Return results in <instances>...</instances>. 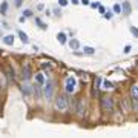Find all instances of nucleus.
I'll return each mask as SVG.
<instances>
[{"label": "nucleus", "instance_id": "17", "mask_svg": "<svg viewBox=\"0 0 138 138\" xmlns=\"http://www.w3.org/2000/svg\"><path fill=\"white\" fill-rule=\"evenodd\" d=\"M100 81H101V78H100V77H97V78H95V81H94V95L97 94V91H98V86H100Z\"/></svg>", "mask_w": 138, "mask_h": 138}, {"label": "nucleus", "instance_id": "37", "mask_svg": "<svg viewBox=\"0 0 138 138\" xmlns=\"http://www.w3.org/2000/svg\"><path fill=\"white\" fill-rule=\"evenodd\" d=\"M54 12H55V14H57V15H60V14H61V12H60V9H57V8H55V9H54Z\"/></svg>", "mask_w": 138, "mask_h": 138}, {"label": "nucleus", "instance_id": "5", "mask_svg": "<svg viewBox=\"0 0 138 138\" xmlns=\"http://www.w3.org/2000/svg\"><path fill=\"white\" fill-rule=\"evenodd\" d=\"M22 78L28 81V80H31V66L29 65H25L22 68Z\"/></svg>", "mask_w": 138, "mask_h": 138}, {"label": "nucleus", "instance_id": "3", "mask_svg": "<svg viewBox=\"0 0 138 138\" xmlns=\"http://www.w3.org/2000/svg\"><path fill=\"white\" fill-rule=\"evenodd\" d=\"M100 103H101V109H103L104 112H114V98L104 95V97L100 100Z\"/></svg>", "mask_w": 138, "mask_h": 138}, {"label": "nucleus", "instance_id": "9", "mask_svg": "<svg viewBox=\"0 0 138 138\" xmlns=\"http://www.w3.org/2000/svg\"><path fill=\"white\" fill-rule=\"evenodd\" d=\"M6 12H8V2L5 0V2L0 5V14H2V15H6Z\"/></svg>", "mask_w": 138, "mask_h": 138}, {"label": "nucleus", "instance_id": "36", "mask_svg": "<svg viewBox=\"0 0 138 138\" xmlns=\"http://www.w3.org/2000/svg\"><path fill=\"white\" fill-rule=\"evenodd\" d=\"M71 2H72V5H78V3H81L80 0H71Z\"/></svg>", "mask_w": 138, "mask_h": 138}, {"label": "nucleus", "instance_id": "12", "mask_svg": "<svg viewBox=\"0 0 138 138\" xmlns=\"http://www.w3.org/2000/svg\"><path fill=\"white\" fill-rule=\"evenodd\" d=\"M57 40H58L61 45H65L66 43V34L65 32H58V34H57Z\"/></svg>", "mask_w": 138, "mask_h": 138}, {"label": "nucleus", "instance_id": "11", "mask_svg": "<svg viewBox=\"0 0 138 138\" xmlns=\"http://www.w3.org/2000/svg\"><path fill=\"white\" fill-rule=\"evenodd\" d=\"M19 37H20V40H22V42L25 43V45L29 43V38H28V35H26V34L23 32V31H19Z\"/></svg>", "mask_w": 138, "mask_h": 138}, {"label": "nucleus", "instance_id": "4", "mask_svg": "<svg viewBox=\"0 0 138 138\" xmlns=\"http://www.w3.org/2000/svg\"><path fill=\"white\" fill-rule=\"evenodd\" d=\"M52 91H54V84L48 78V80H46V83H45V88H43V95H45V98L48 100V101L52 100Z\"/></svg>", "mask_w": 138, "mask_h": 138}, {"label": "nucleus", "instance_id": "27", "mask_svg": "<svg viewBox=\"0 0 138 138\" xmlns=\"http://www.w3.org/2000/svg\"><path fill=\"white\" fill-rule=\"evenodd\" d=\"M23 15H25L26 19H28V17H31V15H32V12H31L29 9H25V11H23Z\"/></svg>", "mask_w": 138, "mask_h": 138}, {"label": "nucleus", "instance_id": "7", "mask_svg": "<svg viewBox=\"0 0 138 138\" xmlns=\"http://www.w3.org/2000/svg\"><path fill=\"white\" fill-rule=\"evenodd\" d=\"M75 111H77V114H78V117H84V101H83V100H78Z\"/></svg>", "mask_w": 138, "mask_h": 138}, {"label": "nucleus", "instance_id": "30", "mask_svg": "<svg viewBox=\"0 0 138 138\" xmlns=\"http://www.w3.org/2000/svg\"><path fill=\"white\" fill-rule=\"evenodd\" d=\"M58 5H60V6H66V5H68V0H58Z\"/></svg>", "mask_w": 138, "mask_h": 138}, {"label": "nucleus", "instance_id": "10", "mask_svg": "<svg viewBox=\"0 0 138 138\" xmlns=\"http://www.w3.org/2000/svg\"><path fill=\"white\" fill-rule=\"evenodd\" d=\"M120 106H123V109H124V112L127 114L129 111H130V107H129V101H127V98H124V100H121V103H120Z\"/></svg>", "mask_w": 138, "mask_h": 138}, {"label": "nucleus", "instance_id": "6", "mask_svg": "<svg viewBox=\"0 0 138 138\" xmlns=\"http://www.w3.org/2000/svg\"><path fill=\"white\" fill-rule=\"evenodd\" d=\"M121 12H123L124 15H130V12H132V6H130L129 2H123V3H121Z\"/></svg>", "mask_w": 138, "mask_h": 138}, {"label": "nucleus", "instance_id": "19", "mask_svg": "<svg viewBox=\"0 0 138 138\" xmlns=\"http://www.w3.org/2000/svg\"><path fill=\"white\" fill-rule=\"evenodd\" d=\"M103 89H104V91H109V89H114V84H112L111 81H104V83H103Z\"/></svg>", "mask_w": 138, "mask_h": 138}, {"label": "nucleus", "instance_id": "20", "mask_svg": "<svg viewBox=\"0 0 138 138\" xmlns=\"http://www.w3.org/2000/svg\"><path fill=\"white\" fill-rule=\"evenodd\" d=\"M132 109L138 111V98H134V97H132Z\"/></svg>", "mask_w": 138, "mask_h": 138}, {"label": "nucleus", "instance_id": "34", "mask_svg": "<svg viewBox=\"0 0 138 138\" xmlns=\"http://www.w3.org/2000/svg\"><path fill=\"white\" fill-rule=\"evenodd\" d=\"M80 2H81L83 5H91V2H89V0H80Z\"/></svg>", "mask_w": 138, "mask_h": 138}, {"label": "nucleus", "instance_id": "18", "mask_svg": "<svg viewBox=\"0 0 138 138\" xmlns=\"http://www.w3.org/2000/svg\"><path fill=\"white\" fill-rule=\"evenodd\" d=\"M35 80H37L38 84H43V83H45V75H43V74H37V75H35Z\"/></svg>", "mask_w": 138, "mask_h": 138}, {"label": "nucleus", "instance_id": "13", "mask_svg": "<svg viewBox=\"0 0 138 138\" xmlns=\"http://www.w3.org/2000/svg\"><path fill=\"white\" fill-rule=\"evenodd\" d=\"M3 43H5V45H11V46H12V43H14V35H12V34H11V35H6V37L3 38Z\"/></svg>", "mask_w": 138, "mask_h": 138}, {"label": "nucleus", "instance_id": "21", "mask_svg": "<svg viewBox=\"0 0 138 138\" xmlns=\"http://www.w3.org/2000/svg\"><path fill=\"white\" fill-rule=\"evenodd\" d=\"M0 81H2V88H6V78H5V74L0 72Z\"/></svg>", "mask_w": 138, "mask_h": 138}, {"label": "nucleus", "instance_id": "24", "mask_svg": "<svg viewBox=\"0 0 138 138\" xmlns=\"http://www.w3.org/2000/svg\"><path fill=\"white\" fill-rule=\"evenodd\" d=\"M130 32L134 34V35L138 38V28H135V26H130Z\"/></svg>", "mask_w": 138, "mask_h": 138}, {"label": "nucleus", "instance_id": "15", "mask_svg": "<svg viewBox=\"0 0 138 138\" xmlns=\"http://www.w3.org/2000/svg\"><path fill=\"white\" fill-rule=\"evenodd\" d=\"M130 94H132V97L134 98H138V84H134L130 88Z\"/></svg>", "mask_w": 138, "mask_h": 138}, {"label": "nucleus", "instance_id": "35", "mask_svg": "<svg viewBox=\"0 0 138 138\" xmlns=\"http://www.w3.org/2000/svg\"><path fill=\"white\" fill-rule=\"evenodd\" d=\"M91 6H92V8H98L100 3H91Z\"/></svg>", "mask_w": 138, "mask_h": 138}, {"label": "nucleus", "instance_id": "26", "mask_svg": "<svg viewBox=\"0 0 138 138\" xmlns=\"http://www.w3.org/2000/svg\"><path fill=\"white\" fill-rule=\"evenodd\" d=\"M35 22L38 23V26H40V28H42V29H46V25H45V23H43L42 20H40V19H35Z\"/></svg>", "mask_w": 138, "mask_h": 138}, {"label": "nucleus", "instance_id": "1", "mask_svg": "<svg viewBox=\"0 0 138 138\" xmlns=\"http://www.w3.org/2000/svg\"><path fill=\"white\" fill-rule=\"evenodd\" d=\"M75 88H77V80H75V77H72V75H69V77H66V80H65V91H66V94H74L75 92Z\"/></svg>", "mask_w": 138, "mask_h": 138}, {"label": "nucleus", "instance_id": "16", "mask_svg": "<svg viewBox=\"0 0 138 138\" xmlns=\"http://www.w3.org/2000/svg\"><path fill=\"white\" fill-rule=\"evenodd\" d=\"M83 51H84V54H88V55H94V54H95V49L91 48V46H84Z\"/></svg>", "mask_w": 138, "mask_h": 138}, {"label": "nucleus", "instance_id": "22", "mask_svg": "<svg viewBox=\"0 0 138 138\" xmlns=\"http://www.w3.org/2000/svg\"><path fill=\"white\" fill-rule=\"evenodd\" d=\"M40 86H42V84H38V83H37L35 89H34V91H35V95L38 97V98H40V97H42V89H40Z\"/></svg>", "mask_w": 138, "mask_h": 138}, {"label": "nucleus", "instance_id": "32", "mask_svg": "<svg viewBox=\"0 0 138 138\" xmlns=\"http://www.w3.org/2000/svg\"><path fill=\"white\" fill-rule=\"evenodd\" d=\"M23 92H25V94H29V86H23Z\"/></svg>", "mask_w": 138, "mask_h": 138}, {"label": "nucleus", "instance_id": "25", "mask_svg": "<svg viewBox=\"0 0 138 138\" xmlns=\"http://www.w3.org/2000/svg\"><path fill=\"white\" fill-rule=\"evenodd\" d=\"M103 15H104V19H107V20H111V19H112V17H114V14L111 12V11H107V12H104V14H103Z\"/></svg>", "mask_w": 138, "mask_h": 138}, {"label": "nucleus", "instance_id": "23", "mask_svg": "<svg viewBox=\"0 0 138 138\" xmlns=\"http://www.w3.org/2000/svg\"><path fill=\"white\" fill-rule=\"evenodd\" d=\"M114 12H117V14H120L121 12V5H114Z\"/></svg>", "mask_w": 138, "mask_h": 138}, {"label": "nucleus", "instance_id": "2", "mask_svg": "<svg viewBox=\"0 0 138 138\" xmlns=\"http://www.w3.org/2000/svg\"><path fill=\"white\" fill-rule=\"evenodd\" d=\"M68 98L65 95H57V98H55V103H54V107H55V111H60V112H63V111H66L68 109Z\"/></svg>", "mask_w": 138, "mask_h": 138}, {"label": "nucleus", "instance_id": "31", "mask_svg": "<svg viewBox=\"0 0 138 138\" xmlns=\"http://www.w3.org/2000/svg\"><path fill=\"white\" fill-rule=\"evenodd\" d=\"M22 2H23V0H15V2H14V5H15L17 8H20V6H22Z\"/></svg>", "mask_w": 138, "mask_h": 138}, {"label": "nucleus", "instance_id": "28", "mask_svg": "<svg viewBox=\"0 0 138 138\" xmlns=\"http://www.w3.org/2000/svg\"><path fill=\"white\" fill-rule=\"evenodd\" d=\"M123 52H124V54H129V52H130V45H126V46H124V51H123Z\"/></svg>", "mask_w": 138, "mask_h": 138}, {"label": "nucleus", "instance_id": "8", "mask_svg": "<svg viewBox=\"0 0 138 138\" xmlns=\"http://www.w3.org/2000/svg\"><path fill=\"white\" fill-rule=\"evenodd\" d=\"M6 75H8V78L11 80V81H14V80H15V74H14V69L11 68V66H9V68L6 69Z\"/></svg>", "mask_w": 138, "mask_h": 138}, {"label": "nucleus", "instance_id": "14", "mask_svg": "<svg viewBox=\"0 0 138 138\" xmlns=\"http://www.w3.org/2000/svg\"><path fill=\"white\" fill-rule=\"evenodd\" d=\"M78 46H80V43H78V40H75V38H72L71 42H69V48H71V49H78Z\"/></svg>", "mask_w": 138, "mask_h": 138}, {"label": "nucleus", "instance_id": "33", "mask_svg": "<svg viewBox=\"0 0 138 138\" xmlns=\"http://www.w3.org/2000/svg\"><path fill=\"white\" fill-rule=\"evenodd\" d=\"M98 11H100V12H101V14H104V12H106V9H104V8H103V6H101V5H100V6H98Z\"/></svg>", "mask_w": 138, "mask_h": 138}, {"label": "nucleus", "instance_id": "29", "mask_svg": "<svg viewBox=\"0 0 138 138\" xmlns=\"http://www.w3.org/2000/svg\"><path fill=\"white\" fill-rule=\"evenodd\" d=\"M42 68H45V69H51V68H52V65H51V63H43Z\"/></svg>", "mask_w": 138, "mask_h": 138}]
</instances>
